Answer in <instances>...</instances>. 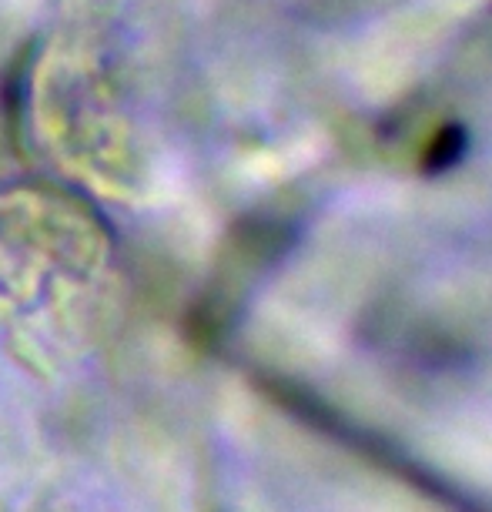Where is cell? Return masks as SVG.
Instances as JSON below:
<instances>
[{
  "label": "cell",
  "mask_w": 492,
  "mask_h": 512,
  "mask_svg": "<svg viewBox=\"0 0 492 512\" xmlns=\"http://www.w3.org/2000/svg\"><path fill=\"white\" fill-rule=\"evenodd\" d=\"M462 154H466V131H462L459 124H446V128H439L432 134L422 164H426L429 175H439V171H449Z\"/></svg>",
  "instance_id": "cell-1"
}]
</instances>
